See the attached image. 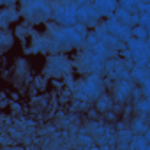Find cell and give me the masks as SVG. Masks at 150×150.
<instances>
[{"label":"cell","instance_id":"obj_1","mask_svg":"<svg viewBox=\"0 0 150 150\" xmlns=\"http://www.w3.org/2000/svg\"><path fill=\"white\" fill-rule=\"evenodd\" d=\"M88 35V28L76 23L74 27H58L55 23H46V37H48V55L67 53L74 48H83L85 39Z\"/></svg>","mask_w":150,"mask_h":150},{"label":"cell","instance_id":"obj_2","mask_svg":"<svg viewBox=\"0 0 150 150\" xmlns=\"http://www.w3.org/2000/svg\"><path fill=\"white\" fill-rule=\"evenodd\" d=\"M20 18L25 20L27 25H41L51 21V6L46 0H21L18 4Z\"/></svg>","mask_w":150,"mask_h":150},{"label":"cell","instance_id":"obj_3","mask_svg":"<svg viewBox=\"0 0 150 150\" xmlns=\"http://www.w3.org/2000/svg\"><path fill=\"white\" fill-rule=\"evenodd\" d=\"M72 94H74V99L76 101L88 104L104 94V81L101 80L99 74H88V76H83L74 85Z\"/></svg>","mask_w":150,"mask_h":150},{"label":"cell","instance_id":"obj_4","mask_svg":"<svg viewBox=\"0 0 150 150\" xmlns=\"http://www.w3.org/2000/svg\"><path fill=\"white\" fill-rule=\"evenodd\" d=\"M51 6V20L58 27H74L78 23V0H60L50 2Z\"/></svg>","mask_w":150,"mask_h":150},{"label":"cell","instance_id":"obj_5","mask_svg":"<svg viewBox=\"0 0 150 150\" xmlns=\"http://www.w3.org/2000/svg\"><path fill=\"white\" fill-rule=\"evenodd\" d=\"M71 71H72V64L64 53L46 55V62L42 67V72H44L46 78H53V80L65 78V76H69Z\"/></svg>","mask_w":150,"mask_h":150},{"label":"cell","instance_id":"obj_6","mask_svg":"<svg viewBox=\"0 0 150 150\" xmlns=\"http://www.w3.org/2000/svg\"><path fill=\"white\" fill-rule=\"evenodd\" d=\"M78 23L83 25L85 28H94L101 23V16L99 13L94 9L92 2H87V0H78V13H76Z\"/></svg>","mask_w":150,"mask_h":150},{"label":"cell","instance_id":"obj_7","mask_svg":"<svg viewBox=\"0 0 150 150\" xmlns=\"http://www.w3.org/2000/svg\"><path fill=\"white\" fill-rule=\"evenodd\" d=\"M11 81L18 90H25L30 81V64L27 58H18L11 67Z\"/></svg>","mask_w":150,"mask_h":150},{"label":"cell","instance_id":"obj_8","mask_svg":"<svg viewBox=\"0 0 150 150\" xmlns=\"http://www.w3.org/2000/svg\"><path fill=\"white\" fill-rule=\"evenodd\" d=\"M132 88H134V83L131 80H118V81H115V85H113V97H111L113 103H117V104L127 103L131 99Z\"/></svg>","mask_w":150,"mask_h":150},{"label":"cell","instance_id":"obj_9","mask_svg":"<svg viewBox=\"0 0 150 150\" xmlns=\"http://www.w3.org/2000/svg\"><path fill=\"white\" fill-rule=\"evenodd\" d=\"M18 20H20V13L16 7L0 9V30H9V27L14 25Z\"/></svg>","mask_w":150,"mask_h":150},{"label":"cell","instance_id":"obj_10","mask_svg":"<svg viewBox=\"0 0 150 150\" xmlns=\"http://www.w3.org/2000/svg\"><path fill=\"white\" fill-rule=\"evenodd\" d=\"M94 9L99 13L101 18H111L113 13L117 11V0H94L92 2Z\"/></svg>","mask_w":150,"mask_h":150},{"label":"cell","instance_id":"obj_11","mask_svg":"<svg viewBox=\"0 0 150 150\" xmlns=\"http://www.w3.org/2000/svg\"><path fill=\"white\" fill-rule=\"evenodd\" d=\"M32 46L28 50V53H37V55H48V37L37 32H32Z\"/></svg>","mask_w":150,"mask_h":150},{"label":"cell","instance_id":"obj_12","mask_svg":"<svg viewBox=\"0 0 150 150\" xmlns=\"http://www.w3.org/2000/svg\"><path fill=\"white\" fill-rule=\"evenodd\" d=\"M131 81L132 83H138V85H143L146 81H150V69L148 67H138V65H132L131 72Z\"/></svg>","mask_w":150,"mask_h":150},{"label":"cell","instance_id":"obj_13","mask_svg":"<svg viewBox=\"0 0 150 150\" xmlns=\"http://www.w3.org/2000/svg\"><path fill=\"white\" fill-rule=\"evenodd\" d=\"M14 46V34L11 30H0V57Z\"/></svg>","mask_w":150,"mask_h":150},{"label":"cell","instance_id":"obj_14","mask_svg":"<svg viewBox=\"0 0 150 150\" xmlns=\"http://www.w3.org/2000/svg\"><path fill=\"white\" fill-rule=\"evenodd\" d=\"M96 103V111H99V113H110V111H113V99L110 97V96H106V94H103L99 99H96L94 101Z\"/></svg>","mask_w":150,"mask_h":150},{"label":"cell","instance_id":"obj_15","mask_svg":"<svg viewBox=\"0 0 150 150\" xmlns=\"http://www.w3.org/2000/svg\"><path fill=\"white\" fill-rule=\"evenodd\" d=\"M131 131H132V134H145L148 131L146 117H134L131 122Z\"/></svg>","mask_w":150,"mask_h":150},{"label":"cell","instance_id":"obj_16","mask_svg":"<svg viewBox=\"0 0 150 150\" xmlns=\"http://www.w3.org/2000/svg\"><path fill=\"white\" fill-rule=\"evenodd\" d=\"M115 134H117V141H118V145H129L131 139L134 138L132 131H131L129 127L122 125V124L118 125V131H115Z\"/></svg>","mask_w":150,"mask_h":150},{"label":"cell","instance_id":"obj_17","mask_svg":"<svg viewBox=\"0 0 150 150\" xmlns=\"http://www.w3.org/2000/svg\"><path fill=\"white\" fill-rule=\"evenodd\" d=\"M129 148H131V150H150L148 139H146L143 134H134V138H132L131 143H129Z\"/></svg>","mask_w":150,"mask_h":150},{"label":"cell","instance_id":"obj_18","mask_svg":"<svg viewBox=\"0 0 150 150\" xmlns=\"http://www.w3.org/2000/svg\"><path fill=\"white\" fill-rule=\"evenodd\" d=\"M132 110L138 113V117H148L150 113V99H139L132 103Z\"/></svg>","mask_w":150,"mask_h":150},{"label":"cell","instance_id":"obj_19","mask_svg":"<svg viewBox=\"0 0 150 150\" xmlns=\"http://www.w3.org/2000/svg\"><path fill=\"white\" fill-rule=\"evenodd\" d=\"M117 7L129 13V14H138V6L136 0H117Z\"/></svg>","mask_w":150,"mask_h":150},{"label":"cell","instance_id":"obj_20","mask_svg":"<svg viewBox=\"0 0 150 150\" xmlns=\"http://www.w3.org/2000/svg\"><path fill=\"white\" fill-rule=\"evenodd\" d=\"M32 32H34V30H32V27H30V25H27V23H20V25L16 27V35L21 39V44H23V42H27V37H28V35H32Z\"/></svg>","mask_w":150,"mask_h":150},{"label":"cell","instance_id":"obj_21","mask_svg":"<svg viewBox=\"0 0 150 150\" xmlns=\"http://www.w3.org/2000/svg\"><path fill=\"white\" fill-rule=\"evenodd\" d=\"M104 129H106V125H104L103 122H99V120H92V122H90V129H88V132H90V136H94V138H101V136L104 134Z\"/></svg>","mask_w":150,"mask_h":150},{"label":"cell","instance_id":"obj_22","mask_svg":"<svg viewBox=\"0 0 150 150\" xmlns=\"http://www.w3.org/2000/svg\"><path fill=\"white\" fill-rule=\"evenodd\" d=\"M131 37L132 39H138V41H148V30L136 25V27L131 28Z\"/></svg>","mask_w":150,"mask_h":150},{"label":"cell","instance_id":"obj_23","mask_svg":"<svg viewBox=\"0 0 150 150\" xmlns=\"http://www.w3.org/2000/svg\"><path fill=\"white\" fill-rule=\"evenodd\" d=\"M138 27H143V28H150V11L146 13H138Z\"/></svg>","mask_w":150,"mask_h":150},{"label":"cell","instance_id":"obj_24","mask_svg":"<svg viewBox=\"0 0 150 150\" xmlns=\"http://www.w3.org/2000/svg\"><path fill=\"white\" fill-rule=\"evenodd\" d=\"M131 99H132V103H136V101L143 99V96H141V90H139V87H134V88H132V92H131Z\"/></svg>","mask_w":150,"mask_h":150},{"label":"cell","instance_id":"obj_25","mask_svg":"<svg viewBox=\"0 0 150 150\" xmlns=\"http://www.w3.org/2000/svg\"><path fill=\"white\" fill-rule=\"evenodd\" d=\"M35 87L44 88V80H42V78H35Z\"/></svg>","mask_w":150,"mask_h":150},{"label":"cell","instance_id":"obj_26","mask_svg":"<svg viewBox=\"0 0 150 150\" xmlns=\"http://www.w3.org/2000/svg\"><path fill=\"white\" fill-rule=\"evenodd\" d=\"M7 97H6V94H0V106H6L7 104V101H6Z\"/></svg>","mask_w":150,"mask_h":150},{"label":"cell","instance_id":"obj_27","mask_svg":"<svg viewBox=\"0 0 150 150\" xmlns=\"http://www.w3.org/2000/svg\"><path fill=\"white\" fill-rule=\"evenodd\" d=\"M117 150H131V148H129V145H118Z\"/></svg>","mask_w":150,"mask_h":150}]
</instances>
